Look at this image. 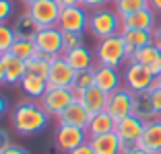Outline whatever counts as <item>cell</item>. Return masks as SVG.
I'll return each mask as SVG.
<instances>
[{"label":"cell","instance_id":"cell-1","mask_svg":"<svg viewBox=\"0 0 161 154\" xmlns=\"http://www.w3.org/2000/svg\"><path fill=\"white\" fill-rule=\"evenodd\" d=\"M10 123L19 136H35L43 131L50 123V115L43 111L39 101L25 99L19 101L10 111Z\"/></svg>","mask_w":161,"mask_h":154},{"label":"cell","instance_id":"cell-2","mask_svg":"<svg viewBox=\"0 0 161 154\" xmlns=\"http://www.w3.org/2000/svg\"><path fill=\"white\" fill-rule=\"evenodd\" d=\"M87 29L91 31L97 41L105 37H112V35H118L122 31V19L120 14L116 13L114 8H97L89 13V23H87Z\"/></svg>","mask_w":161,"mask_h":154},{"label":"cell","instance_id":"cell-3","mask_svg":"<svg viewBox=\"0 0 161 154\" xmlns=\"http://www.w3.org/2000/svg\"><path fill=\"white\" fill-rule=\"evenodd\" d=\"M95 62L99 66H112V68H120L124 62H128L126 54V43H124L122 35H112V37L99 39L95 45Z\"/></svg>","mask_w":161,"mask_h":154},{"label":"cell","instance_id":"cell-4","mask_svg":"<svg viewBox=\"0 0 161 154\" xmlns=\"http://www.w3.org/2000/svg\"><path fill=\"white\" fill-rule=\"evenodd\" d=\"M122 82L128 90H132L134 95L136 93H149L151 86L155 84V76L141 66L138 62H128L126 68L122 72Z\"/></svg>","mask_w":161,"mask_h":154},{"label":"cell","instance_id":"cell-5","mask_svg":"<svg viewBox=\"0 0 161 154\" xmlns=\"http://www.w3.org/2000/svg\"><path fill=\"white\" fill-rule=\"evenodd\" d=\"M72 101H76V95L72 93V89H54V86H47L43 97L39 99V105L43 107V111L50 117H60V113Z\"/></svg>","mask_w":161,"mask_h":154},{"label":"cell","instance_id":"cell-6","mask_svg":"<svg viewBox=\"0 0 161 154\" xmlns=\"http://www.w3.org/2000/svg\"><path fill=\"white\" fill-rule=\"evenodd\" d=\"M85 142H89V136H87L85 127H75V126L58 123L56 131H54V144L64 154H68L70 150L79 148V146L85 144Z\"/></svg>","mask_w":161,"mask_h":154},{"label":"cell","instance_id":"cell-7","mask_svg":"<svg viewBox=\"0 0 161 154\" xmlns=\"http://www.w3.org/2000/svg\"><path fill=\"white\" fill-rule=\"evenodd\" d=\"M27 13L39 27L46 29V27H56L58 25L62 6L58 4L56 0H37V2L27 6Z\"/></svg>","mask_w":161,"mask_h":154},{"label":"cell","instance_id":"cell-8","mask_svg":"<svg viewBox=\"0 0 161 154\" xmlns=\"http://www.w3.org/2000/svg\"><path fill=\"white\" fill-rule=\"evenodd\" d=\"M134 109V93L128 90L126 86H120L118 90L108 95V103H105V111L114 117L116 121L124 119V117L132 115Z\"/></svg>","mask_w":161,"mask_h":154},{"label":"cell","instance_id":"cell-9","mask_svg":"<svg viewBox=\"0 0 161 154\" xmlns=\"http://www.w3.org/2000/svg\"><path fill=\"white\" fill-rule=\"evenodd\" d=\"M35 47L39 54L50 58H58L64 54V43H62V31L58 27H46L39 29V33L35 35Z\"/></svg>","mask_w":161,"mask_h":154},{"label":"cell","instance_id":"cell-10","mask_svg":"<svg viewBox=\"0 0 161 154\" xmlns=\"http://www.w3.org/2000/svg\"><path fill=\"white\" fill-rule=\"evenodd\" d=\"M114 131L118 134L120 140H122V150H124V148L136 144V142L141 140L142 131H145V121L138 119L136 115H128V117H124V119H120V121H116Z\"/></svg>","mask_w":161,"mask_h":154},{"label":"cell","instance_id":"cell-11","mask_svg":"<svg viewBox=\"0 0 161 154\" xmlns=\"http://www.w3.org/2000/svg\"><path fill=\"white\" fill-rule=\"evenodd\" d=\"M76 72L72 70L68 62L62 56L52 58V66H50V74H47V86H54V89H70L72 80H75Z\"/></svg>","mask_w":161,"mask_h":154},{"label":"cell","instance_id":"cell-12","mask_svg":"<svg viewBox=\"0 0 161 154\" xmlns=\"http://www.w3.org/2000/svg\"><path fill=\"white\" fill-rule=\"evenodd\" d=\"M87 23H89V10L83 6H66L62 8L60 19H58L56 27L60 31H85Z\"/></svg>","mask_w":161,"mask_h":154},{"label":"cell","instance_id":"cell-13","mask_svg":"<svg viewBox=\"0 0 161 154\" xmlns=\"http://www.w3.org/2000/svg\"><path fill=\"white\" fill-rule=\"evenodd\" d=\"M128 62H138V64L145 66L155 78L161 74V49L157 45H153V43L151 45L141 47V49H136Z\"/></svg>","mask_w":161,"mask_h":154},{"label":"cell","instance_id":"cell-14","mask_svg":"<svg viewBox=\"0 0 161 154\" xmlns=\"http://www.w3.org/2000/svg\"><path fill=\"white\" fill-rule=\"evenodd\" d=\"M95 86H99L103 93H114L120 86H124L122 82V74L118 72V68H112V66H95Z\"/></svg>","mask_w":161,"mask_h":154},{"label":"cell","instance_id":"cell-15","mask_svg":"<svg viewBox=\"0 0 161 154\" xmlns=\"http://www.w3.org/2000/svg\"><path fill=\"white\" fill-rule=\"evenodd\" d=\"M0 60H2V68H4L6 84H10V86H13V84H21L23 76L27 74V62L17 58L14 54H10V51L2 54Z\"/></svg>","mask_w":161,"mask_h":154},{"label":"cell","instance_id":"cell-16","mask_svg":"<svg viewBox=\"0 0 161 154\" xmlns=\"http://www.w3.org/2000/svg\"><path fill=\"white\" fill-rule=\"evenodd\" d=\"M62 58L68 62V66H70L75 72L91 70V68H95V66H97V62H95V54L91 49H87L85 45L64 51V54H62Z\"/></svg>","mask_w":161,"mask_h":154},{"label":"cell","instance_id":"cell-17","mask_svg":"<svg viewBox=\"0 0 161 154\" xmlns=\"http://www.w3.org/2000/svg\"><path fill=\"white\" fill-rule=\"evenodd\" d=\"M136 144L151 154H161V117L145 123V131Z\"/></svg>","mask_w":161,"mask_h":154},{"label":"cell","instance_id":"cell-18","mask_svg":"<svg viewBox=\"0 0 161 154\" xmlns=\"http://www.w3.org/2000/svg\"><path fill=\"white\" fill-rule=\"evenodd\" d=\"M157 27V13L151 8H142L138 13H132L122 19V31L126 29H141V31H151Z\"/></svg>","mask_w":161,"mask_h":154},{"label":"cell","instance_id":"cell-19","mask_svg":"<svg viewBox=\"0 0 161 154\" xmlns=\"http://www.w3.org/2000/svg\"><path fill=\"white\" fill-rule=\"evenodd\" d=\"M91 119V113L87 111V107L80 101H72L64 111L58 117V123H64V126H75V127H87Z\"/></svg>","mask_w":161,"mask_h":154},{"label":"cell","instance_id":"cell-20","mask_svg":"<svg viewBox=\"0 0 161 154\" xmlns=\"http://www.w3.org/2000/svg\"><path fill=\"white\" fill-rule=\"evenodd\" d=\"M76 101H80L87 107V111L93 115V113L105 111V103H108V93L99 89V86H89V89L76 93Z\"/></svg>","mask_w":161,"mask_h":154},{"label":"cell","instance_id":"cell-21","mask_svg":"<svg viewBox=\"0 0 161 154\" xmlns=\"http://www.w3.org/2000/svg\"><path fill=\"white\" fill-rule=\"evenodd\" d=\"M89 144L95 154H122V140L118 138L116 131L89 138Z\"/></svg>","mask_w":161,"mask_h":154},{"label":"cell","instance_id":"cell-22","mask_svg":"<svg viewBox=\"0 0 161 154\" xmlns=\"http://www.w3.org/2000/svg\"><path fill=\"white\" fill-rule=\"evenodd\" d=\"M124 43H126V54H128V60L132 58V54L136 49L145 45H151L153 43V33L151 31H141V29H126V31H120Z\"/></svg>","mask_w":161,"mask_h":154},{"label":"cell","instance_id":"cell-23","mask_svg":"<svg viewBox=\"0 0 161 154\" xmlns=\"http://www.w3.org/2000/svg\"><path fill=\"white\" fill-rule=\"evenodd\" d=\"M116 130V119L109 115L108 111H99V113H93L87 123L85 131L89 138H95V136H103V134H109V131Z\"/></svg>","mask_w":161,"mask_h":154},{"label":"cell","instance_id":"cell-24","mask_svg":"<svg viewBox=\"0 0 161 154\" xmlns=\"http://www.w3.org/2000/svg\"><path fill=\"white\" fill-rule=\"evenodd\" d=\"M19 89L23 90V95H25L27 99L39 101V99L43 97V93L47 90V80L42 78V76H37V74H31V72H27V74L23 76V80H21Z\"/></svg>","mask_w":161,"mask_h":154},{"label":"cell","instance_id":"cell-25","mask_svg":"<svg viewBox=\"0 0 161 154\" xmlns=\"http://www.w3.org/2000/svg\"><path fill=\"white\" fill-rule=\"evenodd\" d=\"M13 29H14L17 39H35V35L39 33V29H42V27H39V25L29 17L27 10H25V13H21L19 17H14Z\"/></svg>","mask_w":161,"mask_h":154},{"label":"cell","instance_id":"cell-26","mask_svg":"<svg viewBox=\"0 0 161 154\" xmlns=\"http://www.w3.org/2000/svg\"><path fill=\"white\" fill-rule=\"evenodd\" d=\"M132 115H136L138 119H142L145 123L151 121V119H155V113H153V107H151V101H149L147 93H136V95H134Z\"/></svg>","mask_w":161,"mask_h":154},{"label":"cell","instance_id":"cell-27","mask_svg":"<svg viewBox=\"0 0 161 154\" xmlns=\"http://www.w3.org/2000/svg\"><path fill=\"white\" fill-rule=\"evenodd\" d=\"M50 66H52V58L43 56V54L37 51L33 58L27 60V72L37 74V76H42V78H47V74H50Z\"/></svg>","mask_w":161,"mask_h":154},{"label":"cell","instance_id":"cell-28","mask_svg":"<svg viewBox=\"0 0 161 154\" xmlns=\"http://www.w3.org/2000/svg\"><path fill=\"white\" fill-rule=\"evenodd\" d=\"M142 8H149V0H114V10L120 14V19Z\"/></svg>","mask_w":161,"mask_h":154},{"label":"cell","instance_id":"cell-29","mask_svg":"<svg viewBox=\"0 0 161 154\" xmlns=\"http://www.w3.org/2000/svg\"><path fill=\"white\" fill-rule=\"evenodd\" d=\"M10 54H14L17 58L27 62L29 58H33L37 54V47H35V41L33 39H17L14 45L10 47Z\"/></svg>","mask_w":161,"mask_h":154},{"label":"cell","instance_id":"cell-30","mask_svg":"<svg viewBox=\"0 0 161 154\" xmlns=\"http://www.w3.org/2000/svg\"><path fill=\"white\" fill-rule=\"evenodd\" d=\"M89 86H95V70H83V72H76L75 80H72V93H80V90L89 89Z\"/></svg>","mask_w":161,"mask_h":154},{"label":"cell","instance_id":"cell-31","mask_svg":"<svg viewBox=\"0 0 161 154\" xmlns=\"http://www.w3.org/2000/svg\"><path fill=\"white\" fill-rule=\"evenodd\" d=\"M17 41V35H14V29L8 27L6 23H0V56L10 51V47Z\"/></svg>","mask_w":161,"mask_h":154},{"label":"cell","instance_id":"cell-32","mask_svg":"<svg viewBox=\"0 0 161 154\" xmlns=\"http://www.w3.org/2000/svg\"><path fill=\"white\" fill-rule=\"evenodd\" d=\"M62 43H64V51L75 49L85 45V35L80 31H62Z\"/></svg>","mask_w":161,"mask_h":154},{"label":"cell","instance_id":"cell-33","mask_svg":"<svg viewBox=\"0 0 161 154\" xmlns=\"http://www.w3.org/2000/svg\"><path fill=\"white\" fill-rule=\"evenodd\" d=\"M149 101H151V107H153V113L155 117H161V86L153 84L151 90H149Z\"/></svg>","mask_w":161,"mask_h":154},{"label":"cell","instance_id":"cell-34","mask_svg":"<svg viewBox=\"0 0 161 154\" xmlns=\"http://www.w3.org/2000/svg\"><path fill=\"white\" fill-rule=\"evenodd\" d=\"M13 13H14L13 0H0V23H6L13 17Z\"/></svg>","mask_w":161,"mask_h":154},{"label":"cell","instance_id":"cell-35","mask_svg":"<svg viewBox=\"0 0 161 154\" xmlns=\"http://www.w3.org/2000/svg\"><path fill=\"white\" fill-rule=\"evenodd\" d=\"M109 2H114V0H80V6L91 13V10H97V8H105Z\"/></svg>","mask_w":161,"mask_h":154},{"label":"cell","instance_id":"cell-36","mask_svg":"<svg viewBox=\"0 0 161 154\" xmlns=\"http://www.w3.org/2000/svg\"><path fill=\"white\" fill-rule=\"evenodd\" d=\"M10 144H13V142H10V134L4 130V127H0V152L6 150Z\"/></svg>","mask_w":161,"mask_h":154},{"label":"cell","instance_id":"cell-37","mask_svg":"<svg viewBox=\"0 0 161 154\" xmlns=\"http://www.w3.org/2000/svg\"><path fill=\"white\" fill-rule=\"evenodd\" d=\"M0 154H31L27 148H23V146H19V144H10L6 150H2Z\"/></svg>","mask_w":161,"mask_h":154},{"label":"cell","instance_id":"cell-38","mask_svg":"<svg viewBox=\"0 0 161 154\" xmlns=\"http://www.w3.org/2000/svg\"><path fill=\"white\" fill-rule=\"evenodd\" d=\"M68 154H95V152H93V148H91V144H89V142H85V144H80L79 148L70 150Z\"/></svg>","mask_w":161,"mask_h":154},{"label":"cell","instance_id":"cell-39","mask_svg":"<svg viewBox=\"0 0 161 154\" xmlns=\"http://www.w3.org/2000/svg\"><path fill=\"white\" fill-rule=\"evenodd\" d=\"M122 154H151V152H147V150L141 148L138 144H132V146H128V148H124Z\"/></svg>","mask_w":161,"mask_h":154},{"label":"cell","instance_id":"cell-40","mask_svg":"<svg viewBox=\"0 0 161 154\" xmlns=\"http://www.w3.org/2000/svg\"><path fill=\"white\" fill-rule=\"evenodd\" d=\"M153 45L161 49V23H157V27L153 29Z\"/></svg>","mask_w":161,"mask_h":154},{"label":"cell","instance_id":"cell-41","mask_svg":"<svg viewBox=\"0 0 161 154\" xmlns=\"http://www.w3.org/2000/svg\"><path fill=\"white\" fill-rule=\"evenodd\" d=\"M56 2L62 8H66V6H80V0H56Z\"/></svg>","mask_w":161,"mask_h":154},{"label":"cell","instance_id":"cell-42","mask_svg":"<svg viewBox=\"0 0 161 154\" xmlns=\"http://www.w3.org/2000/svg\"><path fill=\"white\" fill-rule=\"evenodd\" d=\"M149 8H151L153 13L161 14V0H149Z\"/></svg>","mask_w":161,"mask_h":154},{"label":"cell","instance_id":"cell-43","mask_svg":"<svg viewBox=\"0 0 161 154\" xmlns=\"http://www.w3.org/2000/svg\"><path fill=\"white\" fill-rule=\"evenodd\" d=\"M6 111H8V101H6V99L2 97V95H0V117L4 115Z\"/></svg>","mask_w":161,"mask_h":154},{"label":"cell","instance_id":"cell-44","mask_svg":"<svg viewBox=\"0 0 161 154\" xmlns=\"http://www.w3.org/2000/svg\"><path fill=\"white\" fill-rule=\"evenodd\" d=\"M6 84V78H4V68H2V60H0V86Z\"/></svg>","mask_w":161,"mask_h":154},{"label":"cell","instance_id":"cell-45","mask_svg":"<svg viewBox=\"0 0 161 154\" xmlns=\"http://www.w3.org/2000/svg\"><path fill=\"white\" fill-rule=\"evenodd\" d=\"M155 84H157V86H161V74H159V76L155 78Z\"/></svg>","mask_w":161,"mask_h":154},{"label":"cell","instance_id":"cell-46","mask_svg":"<svg viewBox=\"0 0 161 154\" xmlns=\"http://www.w3.org/2000/svg\"><path fill=\"white\" fill-rule=\"evenodd\" d=\"M23 2H25V4L29 6V4H33V2H37V0H23Z\"/></svg>","mask_w":161,"mask_h":154}]
</instances>
